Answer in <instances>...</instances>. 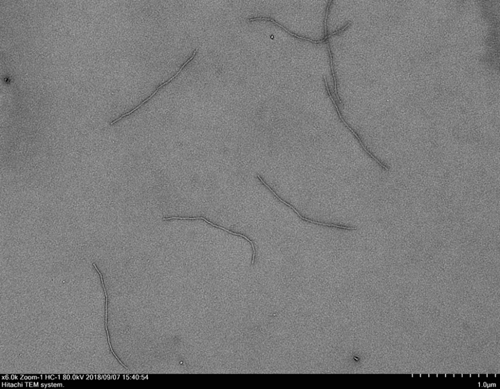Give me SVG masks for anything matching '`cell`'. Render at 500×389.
Masks as SVG:
<instances>
[{"mask_svg":"<svg viewBox=\"0 0 500 389\" xmlns=\"http://www.w3.org/2000/svg\"><path fill=\"white\" fill-rule=\"evenodd\" d=\"M262 184L264 185H265L266 186V187L268 189H269L270 190V191L274 194V195L276 197H277L280 201L282 202V203L285 204L287 206H289V207H290V208L293 209L294 210V211L296 213H297L298 214V216L300 218H301V219H302L303 220H305V221H306L307 222H311V223H313V224H317V225H320V226H327V227H329V228H338V229H345V230H357V228H356L349 227V226H342V225H339L334 224H327V223H325V222H318V221L311 220H310V219H306V218L304 217L302 215H301V214H300L297 211V210H296L293 207V206L289 204H288L287 202H286L285 201H284L283 200L281 199V198L279 197V196L278 195V194L275 193L274 190L273 189H272L270 187V186L269 185L266 184L265 182H263Z\"/></svg>","mask_w":500,"mask_h":389,"instance_id":"1","label":"cell"},{"mask_svg":"<svg viewBox=\"0 0 500 389\" xmlns=\"http://www.w3.org/2000/svg\"><path fill=\"white\" fill-rule=\"evenodd\" d=\"M198 49H196V50H195L194 51V53H193V56H192V57H191V58H190L189 59H187V60L186 61V62H185V63H183V65H182V67H181V69H180L179 70V71H178V73H177V74H175V75H174V76H173V77H172L171 78H170L169 79V80L167 81H166V82H165V83H162V84H161V85H160V86L159 87H158V88H157V89L155 90V92H154V93H153V94H152V95H151V96H150V97H148L147 98H146V100H145V101H143V102H142L141 103V104H140V105H139L138 106H137V108H134V109L133 110H131V111H130V112H129V113H126V114H124V115H122V116H121V117H120V118H119L117 119V120H115V121H114L113 122H111V124H111V125H113V124H115V122H118V121H119V120H121V118H122L123 117H126V116H128V115H130V114H133V113L134 112V111H135L136 110H138V109H139L140 108H141V106H142V105H143V104H145V103H146V102H147L148 101L150 100V99H151V98L152 97H153L154 96V95H155L156 94H157V92H158V91H159V90H160V89H161V87H163V86H165V85H166L168 84V83H170V82H171V81H173V80H174V78H177V77L178 76V75H179V74H180V73H181V71H182V70H183V69L184 68V67H185V66H186V65L187 64V63H189V62H190V61H191L192 60V59H193V58H194V57H195V56L196 54H197V51H198Z\"/></svg>","mask_w":500,"mask_h":389,"instance_id":"2","label":"cell"},{"mask_svg":"<svg viewBox=\"0 0 500 389\" xmlns=\"http://www.w3.org/2000/svg\"><path fill=\"white\" fill-rule=\"evenodd\" d=\"M93 265H94V267H95V268L96 269V270H97V272H99V274L100 275V277H101V282H102V287H103L104 291H105V295H106V331H107L108 340H109V344L110 347V349H111V352L113 353V354L116 357V358H117L119 360V362L122 364V366H123L126 369H127V370H129V369H128V368L127 367H126L125 365H124L121 362V361L120 360V359L118 358V356L115 355V352L113 350V348H111V344H110V341L109 334V331H108L107 326V300H108L107 299V293H106V289H105V285H104L103 278H102V276L101 275V273L99 271V269L97 267V266H96V265L95 264H93Z\"/></svg>","mask_w":500,"mask_h":389,"instance_id":"3","label":"cell"}]
</instances>
